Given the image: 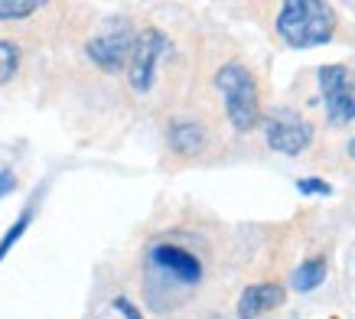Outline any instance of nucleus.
I'll use <instances>...</instances> for the list:
<instances>
[{"label":"nucleus","instance_id":"obj_1","mask_svg":"<svg viewBox=\"0 0 355 319\" xmlns=\"http://www.w3.org/2000/svg\"><path fill=\"white\" fill-rule=\"evenodd\" d=\"M274 26L284 43L297 46V49H310V46H323L333 40L336 10L320 0H287L277 7Z\"/></svg>","mask_w":355,"mask_h":319},{"label":"nucleus","instance_id":"obj_2","mask_svg":"<svg viewBox=\"0 0 355 319\" xmlns=\"http://www.w3.org/2000/svg\"><path fill=\"white\" fill-rule=\"evenodd\" d=\"M216 92L222 95V105H225V114L232 121L235 130H251L261 124V85L254 72L248 69L245 62H232L218 65L216 72Z\"/></svg>","mask_w":355,"mask_h":319},{"label":"nucleus","instance_id":"obj_3","mask_svg":"<svg viewBox=\"0 0 355 319\" xmlns=\"http://www.w3.org/2000/svg\"><path fill=\"white\" fill-rule=\"evenodd\" d=\"M147 264L150 274L163 284L176 290H196L205 280V264L193 248L180 245V241H157L147 251Z\"/></svg>","mask_w":355,"mask_h":319},{"label":"nucleus","instance_id":"obj_4","mask_svg":"<svg viewBox=\"0 0 355 319\" xmlns=\"http://www.w3.org/2000/svg\"><path fill=\"white\" fill-rule=\"evenodd\" d=\"M170 53V40L166 33L157 30V26H147L134 36V46H130V59H128V85L134 95H150L153 82H157V72H160V62Z\"/></svg>","mask_w":355,"mask_h":319},{"label":"nucleus","instance_id":"obj_5","mask_svg":"<svg viewBox=\"0 0 355 319\" xmlns=\"http://www.w3.org/2000/svg\"><path fill=\"white\" fill-rule=\"evenodd\" d=\"M320 95L326 117L333 128H345L355 121V69L349 65H323L320 69Z\"/></svg>","mask_w":355,"mask_h":319},{"label":"nucleus","instance_id":"obj_6","mask_svg":"<svg viewBox=\"0 0 355 319\" xmlns=\"http://www.w3.org/2000/svg\"><path fill=\"white\" fill-rule=\"evenodd\" d=\"M261 124H264L268 147L277 150V153H287V157L303 153L313 140L310 121L300 111H293V107H274L268 117H261Z\"/></svg>","mask_w":355,"mask_h":319},{"label":"nucleus","instance_id":"obj_7","mask_svg":"<svg viewBox=\"0 0 355 319\" xmlns=\"http://www.w3.org/2000/svg\"><path fill=\"white\" fill-rule=\"evenodd\" d=\"M134 36L137 33L130 30L128 23H108L105 30L98 33V36H92L85 46L88 59L101 69V72H124L128 69V59H130V46H134Z\"/></svg>","mask_w":355,"mask_h":319},{"label":"nucleus","instance_id":"obj_8","mask_svg":"<svg viewBox=\"0 0 355 319\" xmlns=\"http://www.w3.org/2000/svg\"><path fill=\"white\" fill-rule=\"evenodd\" d=\"M166 144L180 160H196L202 157L209 147V128H205L199 117H170L166 124Z\"/></svg>","mask_w":355,"mask_h":319},{"label":"nucleus","instance_id":"obj_9","mask_svg":"<svg viewBox=\"0 0 355 319\" xmlns=\"http://www.w3.org/2000/svg\"><path fill=\"white\" fill-rule=\"evenodd\" d=\"M284 287L277 280H261V284H248L238 297V319H258L264 313H274V309L284 307Z\"/></svg>","mask_w":355,"mask_h":319},{"label":"nucleus","instance_id":"obj_10","mask_svg":"<svg viewBox=\"0 0 355 319\" xmlns=\"http://www.w3.org/2000/svg\"><path fill=\"white\" fill-rule=\"evenodd\" d=\"M326 270H329V264H326L323 255L310 257V261H303V264L293 270V287L300 290V293H306V290H316L326 280Z\"/></svg>","mask_w":355,"mask_h":319},{"label":"nucleus","instance_id":"obj_11","mask_svg":"<svg viewBox=\"0 0 355 319\" xmlns=\"http://www.w3.org/2000/svg\"><path fill=\"white\" fill-rule=\"evenodd\" d=\"M20 46H17V40H10V36H0V88L10 85L13 75L20 72Z\"/></svg>","mask_w":355,"mask_h":319},{"label":"nucleus","instance_id":"obj_12","mask_svg":"<svg viewBox=\"0 0 355 319\" xmlns=\"http://www.w3.org/2000/svg\"><path fill=\"white\" fill-rule=\"evenodd\" d=\"M40 10H43V3H36V0H0V23L26 20Z\"/></svg>","mask_w":355,"mask_h":319},{"label":"nucleus","instance_id":"obj_13","mask_svg":"<svg viewBox=\"0 0 355 319\" xmlns=\"http://www.w3.org/2000/svg\"><path fill=\"white\" fill-rule=\"evenodd\" d=\"M30 222H33V209H30V205H26V209H23V212H20V218H17V222H13L10 228H7V234L0 238V261H3V257L10 255V248H13V245H17V241H20V238H23V232L30 228Z\"/></svg>","mask_w":355,"mask_h":319},{"label":"nucleus","instance_id":"obj_14","mask_svg":"<svg viewBox=\"0 0 355 319\" xmlns=\"http://www.w3.org/2000/svg\"><path fill=\"white\" fill-rule=\"evenodd\" d=\"M297 189L306 192V196H329V192H333V186H329V182H323V180H300V182H297Z\"/></svg>","mask_w":355,"mask_h":319},{"label":"nucleus","instance_id":"obj_15","mask_svg":"<svg viewBox=\"0 0 355 319\" xmlns=\"http://www.w3.org/2000/svg\"><path fill=\"white\" fill-rule=\"evenodd\" d=\"M13 189H17V176H13V170H0V199Z\"/></svg>","mask_w":355,"mask_h":319},{"label":"nucleus","instance_id":"obj_16","mask_svg":"<svg viewBox=\"0 0 355 319\" xmlns=\"http://www.w3.org/2000/svg\"><path fill=\"white\" fill-rule=\"evenodd\" d=\"M114 307H118V309H121V313H124V316H128V319H144V316H140V309L134 307V303H130L128 297H118V300H114Z\"/></svg>","mask_w":355,"mask_h":319},{"label":"nucleus","instance_id":"obj_17","mask_svg":"<svg viewBox=\"0 0 355 319\" xmlns=\"http://www.w3.org/2000/svg\"><path fill=\"white\" fill-rule=\"evenodd\" d=\"M349 157H352V160H355V137H352V140H349Z\"/></svg>","mask_w":355,"mask_h":319}]
</instances>
